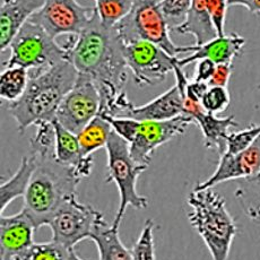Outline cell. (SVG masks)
Listing matches in <instances>:
<instances>
[{
  "label": "cell",
  "mask_w": 260,
  "mask_h": 260,
  "mask_svg": "<svg viewBox=\"0 0 260 260\" xmlns=\"http://www.w3.org/2000/svg\"><path fill=\"white\" fill-rule=\"evenodd\" d=\"M104 216L91 205L78 202L77 197L69 199L60 207L49 222L52 232V241L68 249L91 238L100 219Z\"/></svg>",
  "instance_id": "cell-9"
},
{
  "label": "cell",
  "mask_w": 260,
  "mask_h": 260,
  "mask_svg": "<svg viewBox=\"0 0 260 260\" xmlns=\"http://www.w3.org/2000/svg\"><path fill=\"white\" fill-rule=\"evenodd\" d=\"M69 260H83V259L78 256L74 249H71V251H69Z\"/></svg>",
  "instance_id": "cell-38"
},
{
  "label": "cell",
  "mask_w": 260,
  "mask_h": 260,
  "mask_svg": "<svg viewBox=\"0 0 260 260\" xmlns=\"http://www.w3.org/2000/svg\"><path fill=\"white\" fill-rule=\"evenodd\" d=\"M96 244L100 260H134L133 252L124 247L119 238V230L101 218L89 238Z\"/></svg>",
  "instance_id": "cell-21"
},
{
  "label": "cell",
  "mask_w": 260,
  "mask_h": 260,
  "mask_svg": "<svg viewBox=\"0 0 260 260\" xmlns=\"http://www.w3.org/2000/svg\"><path fill=\"white\" fill-rule=\"evenodd\" d=\"M162 0H134L132 12L116 28L123 42L145 40L157 44L173 57L179 56V47L170 37V25L161 9Z\"/></svg>",
  "instance_id": "cell-7"
},
{
  "label": "cell",
  "mask_w": 260,
  "mask_h": 260,
  "mask_svg": "<svg viewBox=\"0 0 260 260\" xmlns=\"http://www.w3.org/2000/svg\"><path fill=\"white\" fill-rule=\"evenodd\" d=\"M231 96L228 87L209 86L201 101L205 111L212 114H218L224 112L230 106Z\"/></svg>",
  "instance_id": "cell-30"
},
{
  "label": "cell",
  "mask_w": 260,
  "mask_h": 260,
  "mask_svg": "<svg viewBox=\"0 0 260 260\" xmlns=\"http://www.w3.org/2000/svg\"><path fill=\"white\" fill-rule=\"evenodd\" d=\"M260 171V136L251 146L238 154L224 153L214 173L205 181L198 183L197 189L214 188L219 183L242 180L254 176Z\"/></svg>",
  "instance_id": "cell-13"
},
{
  "label": "cell",
  "mask_w": 260,
  "mask_h": 260,
  "mask_svg": "<svg viewBox=\"0 0 260 260\" xmlns=\"http://www.w3.org/2000/svg\"><path fill=\"white\" fill-rule=\"evenodd\" d=\"M107 182H113L119 191L120 203L112 226L119 230L124 214L129 206L135 209H145L148 207L147 197L142 196L137 191V180L148 167L142 166L133 158L130 154L129 144L112 132L106 146Z\"/></svg>",
  "instance_id": "cell-5"
},
{
  "label": "cell",
  "mask_w": 260,
  "mask_h": 260,
  "mask_svg": "<svg viewBox=\"0 0 260 260\" xmlns=\"http://www.w3.org/2000/svg\"><path fill=\"white\" fill-rule=\"evenodd\" d=\"M204 3L206 5L207 11L213 19V24L217 32V36H224L229 0H204Z\"/></svg>",
  "instance_id": "cell-33"
},
{
  "label": "cell",
  "mask_w": 260,
  "mask_h": 260,
  "mask_svg": "<svg viewBox=\"0 0 260 260\" xmlns=\"http://www.w3.org/2000/svg\"><path fill=\"white\" fill-rule=\"evenodd\" d=\"M29 83L18 101L9 103L8 112L23 134L31 126L56 120L64 96L77 81L78 73L68 60L41 72H28Z\"/></svg>",
  "instance_id": "cell-2"
},
{
  "label": "cell",
  "mask_w": 260,
  "mask_h": 260,
  "mask_svg": "<svg viewBox=\"0 0 260 260\" xmlns=\"http://www.w3.org/2000/svg\"><path fill=\"white\" fill-rule=\"evenodd\" d=\"M101 96L92 78L78 74L73 88L62 100L58 109L56 120L69 132L78 135L99 116Z\"/></svg>",
  "instance_id": "cell-10"
},
{
  "label": "cell",
  "mask_w": 260,
  "mask_h": 260,
  "mask_svg": "<svg viewBox=\"0 0 260 260\" xmlns=\"http://www.w3.org/2000/svg\"><path fill=\"white\" fill-rule=\"evenodd\" d=\"M32 154L37 157V167L24 196L23 209L40 229L49 224L64 203L77 197L82 179L57 161L54 149Z\"/></svg>",
  "instance_id": "cell-3"
},
{
  "label": "cell",
  "mask_w": 260,
  "mask_h": 260,
  "mask_svg": "<svg viewBox=\"0 0 260 260\" xmlns=\"http://www.w3.org/2000/svg\"><path fill=\"white\" fill-rule=\"evenodd\" d=\"M11 57L3 67H23L28 72H41L68 60V51L60 46L40 25L27 22L23 25L9 46Z\"/></svg>",
  "instance_id": "cell-6"
},
{
  "label": "cell",
  "mask_w": 260,
  "mask_h": 260,
  "mask_svg": "<svg viewBox=\"0 0 260 260\" xmlns=\"http://www.w3.org/2000/svg\"><path fill=\"white\" fill-rule=\"evenodd\" d=\"M172 29L182 36L191 34L196 41V46H202L218 37L204 0H192L184 21L173 26Z\"/></svg>",
  "instance_id": "cell-20"
},
{
  "label": "cell",
  "mask_w": 260,
  "mask_h": 260,
  "mask_svg": "<svg viewBox=\"0 0 260 260\" xmlns=\"http://www.w3.org/2000/svg\"><path fill=\"white\" fill-rule=\"evenodd\" d=\"M28 83L29 73L26 68H5L0 75V96L9 103L16 102L24 95Z\"/></svg>",
  "instance_id": "cell-25"
},
{
  "label": "cell",
  "mask_w": 260,
  "mask_h": 260,
  "mask_svg": "<svg viewBox=\"0 0 260 260\" xmlns=\"http://www.w3.org/2000/svg\"><path fill=\"white\" fill-rule=\"evenodd\" d=\"M229 6H242L251 14L260 15V0H229Z\"/></svg>",
  "instance_id": "cell-37"
},
{
  "label": "cell",
  "mask_w": 260,
  "mask_h": 260,
  "mask_svg": "<svg viewBox=\"0 0 260 260\" xmlns=\"http://www.w3.org/2000/svg\"><path fill=\"white\" fill-rule=\"evenodd\" d=\"M100 21L107 27H116L132 12L134 0H94Z\"/></svg>",
  "instance_id": "cell-26"
},
{
  "label": "cell",
  "mask_w": 260,
  "mask_h": 260,
  "mask_svg": "<svg viewBox=\"0 0 260 260\" xmlns=\"http://www.w3.org/2000/svg\"><path fill=\"white\" fill-rule=\"evenodd\" d=\"M233 71V63H221L217 64L214 75L208 82L209 86H221L228 87L230 78H231Z\"/></svg>",
  "instance_id": "cell-34"
},
{
  "label": "cell",
  "mask_w": 260,
  "mask_h": 260,
  "mask_svg": "<svg viewBox=\"0 0 260 260\" xmlns=\"http://www.w3.org/2000/svg\"><path fill=\"white\" fill-rule=\"evenodd\" d=\"M101 116V114H100ZM107 121L111 124L112 130L120 137L124 139L128 144L134 141L136 136L137 130L139 127L138 120L127 117H111V116H102Z\"/></svg>",
  "instance_id": "cell-32"
},
{
  "label": "cell",
  "mask_w": 260,
  "mask_h": 260,
  "mask_svg": "<svg viewBox=\"0 0 260 260\" xmlns=\"http://www.w3.org/2000/svg\"><path fill=\"white\" fill-rule=\"evenodd\" d=\"M217 64L209 59H201L197 61L196 69H194L193 81L207 83L211 81Z\"/></svg>",
  "instance_id": "cell-35"
},
{
  "label": "cell",
  "mask_w": 260,
  "mask_h": 260,
  "mask_svg": "<svg viewBox=\"0 0 260 260\" xmlns=\"http://www.w3.org/2000/svg\"><path fill=\"white\" fill-rule=\"evenodd\" d=\"M192 121L202 130L205 147L216 149L219 156L226 152L229 130L239 126L234 116L218 117L217 114L208 113L205 110L194 114Z\"/></svg>",
  "instance_id": "cell-19"
},
{
  "label": "cell",
  "mask_w": 260,
  "mask_h": 260,
  "mask_svg": "<svg viewBox=\"0 0 260 260\" xmlns=\"http://www.w3.org/2000/svg\"><path fill=\"white\" fill-rule=\"evenodd\" d=\"M187 204L189 222L206 244L213 260H228L238 226L224 197L213 188H194Z\"/></svg>",
  "instance_id": "cell-4"
},
{
  "label": "cell",
  "mask_w": 260,
  "mask_h": 260,
  "mask_svg": "<svg viewBox=\"0 0 260 260\" xmlns=\"http://www.w3.org/2000/svg\"><path fill=\"white\" fill-rule=\"evenodd\" d=\"M46 0H3L0 15V47L9 48L19 29L43 7Z\"/></svg>",
  "instance_id": "cell-18"
},
{
  "label": "cell",
  "mask_w": 260,
  "mask_h": 260,
  "mask_svg": "<svg viewBox=\"0 0 260 260\" xmlns=\"http://www.w3.org/2000/svg\"><path fill=\"white\" fill-rule=\"evenodd\" d=\"M112 127L102 116H96L77 135L85 156H92L100 148H106L112 134Z\"/></svg>",
  "instance_id": "cell-23"
},
{
  "label": "cell",
  "mask_w": 260,
  "mask_h": 260,
  "mask_svg": "<svg viewBox=\"0 0 260 260\" xmlns=\"http://www.w3.org/2000/svg\"><path fill=\"white\" fill-rule=\"evenodd\" d=\"M260 136V123L250 124L246 129L239 130L236 133H230L226 142V152L228 154H238L244 151L256 142V139Z\"/></svg>",
  "instance_id": "cell-29"
},
{
  "label": "cell",
  "mask_w": 260,
  "mask_h": 260,
  "mask_svg": "<svg viewBox=\"0 0 260 260\" xmlns=\"http://www.w3.org/2000/svg\"><path fill=\"white\" fill-rule=\"evenodd\" d=\"M37 167V157L34 154L29 156H24L22 158L21 166L14 176L3 182L0 187V194H2V214L11 203L18 197H24L28 188L29 181H31L34 170Z\"/></svg>",
  "instance_id": "cell-22"
},
{
  "label": "cell",
  "mask_w": 260,
  "mask_h": 260,
  "mask_svg": "<svg viewBox=\"0 0 260 260\" xmlns=\"http://www.w3.org/2000/svg\"><path fill=\"white\" fill-rule=\"evenodd\" d=\"M191 4L192 0H162L161 9L169 24L173 22L177 26L184 21Z\"/></svg>",
  "instance_id": "cell-31"
},
{
  "label": "cell",
  "mask_w": 260,
  "mask_h": 260,
  "mask_svg": "<svg viewBox=\"0 0 260 260\" xmlns=\"http://www.w3.org/2000/svg\"><path fill=\"white\" fill-rule=\"evenodd\" d=\"M63 47L68 61L78 74L92 78L101 96V116L121 117L132 102L124 86L128 81V66L124 44L116 27H107L95 14L78 36H69Z\"/></svg>",
  "instance_id": "cell-1"
},
{
  "label": "cell",
  "mask_w": 260,
  "mask_h": 260,
  "mask_svg": "<svg viewBox=\"0 0 260 260\" xmlns=\"http://www.w3.org/2000/svg\"><path fill=\"white\" fill-rule=\"evenodd\" d=\"M246 46V39L238 33L224 34L216 37L202 46H186L179 47V54L191 52L188 57L177 58V63L184 68L192 62H197L201 59H209L216 64L233 63V60L240 56Z\"/></svg>",
  "instance_id": "cell-14"
},
{
  "label": "cell",
  "mask_w": 260,
  "mask_h": 260,
  "mask_svg": "<svg viewBox=\"0 0 260 260\" xmlns=\"http://www.w3.org/2000/svg\"><path fill=\"white\" fill-rule=\"evenodd\" d=\"M54 128V156L62 166L72 169L83 179L92 173L93 156H85L76 134L69 132L57 120H53Z\"/></svg>",
  "instance_id": "cell-17"
},
{
  "label": "cell",
  "mask_w": 260,
  "mask_h": 260,
  "mask_svg": "<svg viewBox=\"0 0 260 260\" xmlns=\"http://www.w3.org/2000/svg\"><path fill=\"white\" fill-rule=\"evenodd\" d=\"M192 119L182 114L163 121H141L134 141L129 144L130 154L137 163L148 167L153 154L162 145L184 134Z\"/></svg>",
  "instance_id": "cell-12"
},
{
  "label": "cell",
  "mask_w": 260,
  "mask_h": 260,
  "mask_svg": "<svg viewBox=\"0 0 260 260\" xmlns=\"http://www.w3.org/2000/svg\"><path fill=\"white\" fill-rule=\"evenodd\" d=\"M258 89H259V91H260V85H259V86H258Z\"/></svg>",
  "instance_id": "cell-39"
},
{
  "label": "cell",
  "mask_w": 260,
  "mask_h": 260,
  "mask_svg": "<svg viewBox=\"0 0 260 260\" xmlns=\"http://www.w3.org/2000/svg\"><path fill=\"white\" fill-rule=\"evenodd\" d=\"M209 85L207 83L197 82V81H189L183 93V100H190L193 102L201 103L204 94L206 93Z\"/></svg>",
  "instance_id": "cell-36"
},
{
  "label": "cell",
  "mask_w": 260,
  "mask_h": 260,
  "mask_svg": "<svg viewBox=\"0 0 260 260\" xmlns=\"http://www.w3.org/2000/svg\"><path fill=\"white\" fill-rule=\"evenodd\" d=\"M182 114H184L183 96L178 85L174 84L151 102L139 107L132 103L121 117L133 118L138 121H163Z\"/></svg>",
  "instance_id": "cell-16"
},
{
  "label": "cell",
  "mask_w": 260,
  "mask_h": 260,
  "mask_svg": "<svg viewBox=\"0 0 260 260\" xmlns=\"http://www.w3.org/2000/svg\"><path fill=\"white\" fill-rule=\"evenodd\" d=\"M71 249L54 241L34 243L26 252L16 260H69Z\"/></svg>",
  "instance_id": "cell-27"
},
{
  "label": "cell",
  "mask_w": 260,
  "mask_h": 260,
  "mask_svg": "<svg viewBox=\"0 0 260 260\" xmlns=\"http://www.w3.org/2000/svg\"><path fill=\"white\" fill-rule=\"evenodd\" d=\"M95 7H85L77 0H46L43 7L29 18L53 39L78 36L91 22Z\"/></svg>",
  "instance_id": "cell-11"
},
{
  "label": "cell",
  "mask_w": 260,
  "mask_h": 260,
  "mask_svg": "<svg viewBox=\"0 0 260 260\" xmlns=\"http://www.w3.org/2000/svg\"><path fill=\"white\" fill-rule=\"evenodd\" d=\"M234 194L244 214L251 221L260 223V171L252 177L242 179Z\"/></svg>",
  "instance_id": "cell-24"
},
{
  "label": "cell",
  "mask_w": 260,
  "mask_h": 260,
  "mask_svg": "<svg viewBox=\"0 0 260 260\" xmlns=\"http://www.w3.org/2000/svg\"><path fill=\"white\" fill-rule=\"evenodd\" d=\"M36 230V224L24 209L11 216L2 214V260H16L26 252L34 244Z\"/></svg>",
  "instance_id": "cell-15"
},
{
  "label": "cell",
  "mask_w": 260,
  "mask_h": 260,
  "mask_svg": "<svg viewBox=\"0 0 260 260\" xmlns=\"http://www.w3.org/2000/svg\"><path fill=\"white\" fill-rule=\"evenodd\" d=\"M154 221L147 219L138 240L132 249L134 260H156L154 243Z\"/></svg>",
  "instance_id": "cell-28"
},
{
  "label": "cell",
  "mask_w": 260,
  "mask_h": 260,
  "mask_svg": "<svg viewBox=\"0 0 260 260\" xmlns=\"http://www.w3.org/2000/svg\"><path fill=\"white\" fill-rule=\"evenodd\" d=\"M127 66L138 86H153L166 81L173 72L177 58L157 44L145 40L123 42Z\"/></svg>",
  "instance_id": "cell-8"
}]
</instances>
